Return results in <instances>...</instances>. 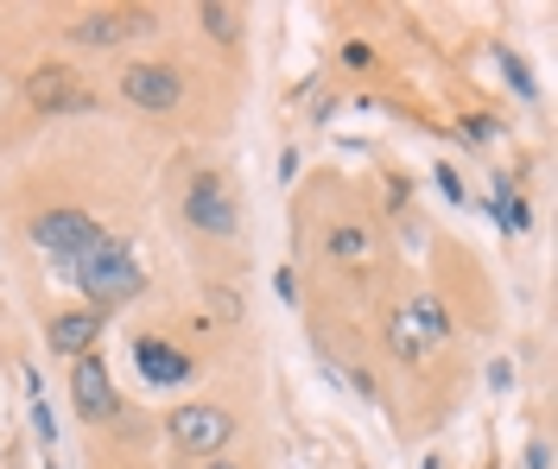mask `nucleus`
<instances>
[{
  "mask_svg": "<svg viewBox=\"0 0 558 469\" xmlns=\"http://www.w3.org/2000/svg\"><path fill=\"white\" fill-rule=\"evenodd\" d=\"M393 356H400V361L418 356V336H413V324H407V318H393Z\"/></svg>",
  "mask_w": 558,
  "mask_h": 469,
  "instance_id": "dca6fc26",
  "label": "nucleus"
},
{
  "mask_svg": "<svg viewBox=\"0 0 558 469\" xmlns=\"http://www.w3.org/2000/svg\"><path fill=\"white\" fill-rule=\"evenodd\" d=\"M197 20H204V33L222 38V45H235V38H242V7H229V0H204V7H197Z\"/></svg>",
  "mask_w": 558,
  "mask_h": 469,
  "instance_id": "f8f14e48",
  "label": "nucleus"
},
{
  "mask_svg": "<svg viewBox=\"0 0 558 469\" xmlns=\"http://www.w3.org/2000/svg\"><path fill=\"white\" fill-rule=\"evenodd\" d=\"M330 254H337V260H362V254H368V229L337 222V229H330Z\"/></svg>",
  "mask_w": 558,
  "mask_h": 469,
  "instance_id": "4468645a",
  "label": "nucleus"
},
{
  "mask_svg": "<svg viewBox=\"0 0 558 469\" xmlns=\"http://www.w3.org/2000/svg\"><path fill=\"white\" fill-rule=\"evenodd\" d=\"M70 399H76V419H83V425H108V419L121 412L114 374H108V361L96 356V349L76 356V368H70Z\"/></svg>",
  "mask_w": 558,
  "mask_h": 469,
  "instance_id": "39448f33",
  "label": "nucleus"
},
{
  "mask_svg": "<svg viewBox=\"0 0 558 469\" xmlns=\"http://www.w3.org/2000/svg\"><path fill=\"white\" fill-rule=\"evenodd\" d=\"M407 324H413L418 349H425V343H445V336H451V318H445V305H438L432 292H418V298H413V311H407Z\"/></svg>",
  "mask_w": 558,
  "mask_h": 469,
  "instance_id": "9b49d317",
  "label": "nucleus"
},
{
  "mask_svg": "<svg viewBox=\"0 0 558 469\" xmlns=\"http://www.w3.org/2000/svg\"><path fill=\"white\" fill-rule=\"evenodd\" d=\"M495 222H501L508 235H521L526 222H533V217H526V203L514 197V184H508V178H495Z\"/></svg>",
  "mask_w": 558,
  "mask_h": 469,
  "instance_id": "ddd939ff",
  "label": "nucleus"
},
{
  "mask_svg": "<svg viewBox=\"0 0 558 469\" xmlns=\"http://www.w3.org/2000/svg\"><path fill=\"white\" fill-rule=\"evenodd\" d=\"M134 33H153V13H83L76 26H70V45H121V38H134Z\"/></svg>",
  "mask_w": 558,
  "mask_h": 469,
  "instance_id": "9d476101",
  "label": "nucleus"
},
{
  "mask_svg": "<svg viewBox=\"0 0 558 469\" xmlns=\"http://www.w3.org/2000/svg\"><path fill=\"white\" fill-rule=\"evenodd\" d=\"M463 134L483 146V140H495V121H488V114H470V121H463Z\"/></svg>",
  "mask_w": 558,
  "mask_h": 469,
  "instance_id": "412c9836",
  "label": "nucleus"
},
{
  "mask_svg": "<svg viewBox=\"0 0 558 469\" xmlns=\"http://www.w3.org/2000/svg\"><path fill=\"white\" fill-rule=\"evenodd\" d=\"M26 102H33L38 114H89L96 109V96L76 83L70 64H38V71L26 76Z\"/></svg>",
  "mask_w": 558,
  "mask_h": 469,
  "instance_id": "423d86ee",
  "label": "nucleus"
},
{
  "mask_svg": "<svg viewBox=\"0 0 558 469\" xmlns=\"http://www.w3.org/2000/svg\"><path fill=\"white\" fill-rule=\"evenodd\" d=\"M526 469H553V451H546V444H533V451H526Z\"/></svg>",
  "mask_w": 558,
  "mask_h": 469,
  "instance_id": "5701e85b",
  "label": "nucleus"
},
{
  "mask_svg": "<svg viewBox=\"0 0 558 469\" xmlns=\"http://www.w3.org/2000/svg\"><path fill=\"white\" fill-rule=\"evenodd\" d=\"M274 286H279V298H286V305H299V280H292V267H279Z\"/></svg>",
  "mask_w": 558,
  "mask_h": 469,
  "instance_id": "4be33fe9",
  "label": "nucleus"
},
{
  "mask_svg": "<svg viewBox=\"0 0 558 469\" xmlns=\"http://www.w3.org/2000/svg\"><path fill=\"white\" fill-rule=\"evenodd\" d=\"M209 311H216L222 324H235V318H242V298H235L229 286H209Z\"/></svg>",
  "mask_w": 558,
  "mask_h": 469,
  "instance_id": "2eb2a0df",
  "label": "nucleus"
},
{
  "mask_svg": "<svg viewBox=\"0 0 558 469\" xmlns=\"http://www.w3.org/2000/svg\"><path fill=\"white\" fill-rule=\"evenodd\" d=\"M102 330H108V318L102 311H89V305H83V311H58V318L45 324V349L76 361V356H89V349L102 343Z\"/></svg>",
  "mask_w": 558,
  "mask_h": 469,
  "instance_id": "6e6552de",
  "label": "nucleus"
},
{
  "mask_svg": "<svg viewBox=\"0 0 558 469\" xmlns=\"http://www.w3.org/2000/svg\"><path fill=\"white\" fill-rule=\"evenodd\" d=\"M184 222H191V229H204V235H235V229H242V210H235V190H229V178L197 172V178H191V190H184Z\"/></svg>",
  "mask_w": 558,
  "mask_h": 469,
  "instance_id": "20e7f679",
  "label": "nucleus"
},
{
  "mask_svg": "<svg viewBox=\"0 0 558 469\" xmlns=\"http://www.w3.org/2000/svg\"><path fill=\"white\" fill-rule=\"evenodd\" d=\"M134 361H140V374H146V387H153V394H159V387H184V381H191V356H184V349H172V343H159V336H140Z\"/></svg>",
  "mask_w": 558,
  "mask_h": 469,
  "instance_id": "1a4fd4ad",
  "label": "nucleus"
},
{
  "mask_svg": "<svg viewBox=\"0 0 558 469\" xmlns=\"http://www.w3.org/2000/svg\"><path fill=\"white\" fill-rule=\"evenodd\" d=\"M33 432L45 437V444L58 437V419H51V406H45V399H33Z\"/></svg>",
  "mask_w": 558,
  "mask_h": 469,
  "instance_id": "f3484780",
  "label": "nucleus"
},
{
  "mask_svg": "<svg viewBox=\"0 0 558 469\" xmlns=\"http://www.w3.org/2000/svg\"><path fill=\"white\" fill-rule=\"evenodd\" d=\"M121 96L146 114H166V109H178V96H184V76H178L172 64H128V71H121Z\"/></svg>",
  "mask_w": 558,
  "mask_h": 469,
  "instance_id": "0eeeda50",
  "label": "nucleus"
},
{
  "mask_svg": "<svg viewBox=\"0 0 558 469\" xmlns=\"http://www.w3.org/2000/svg\"><path fill=\"white\" fill-rule=\"evenodd\" d=\"M26 235H33L38 254H51V260H83V254L102 242V222L89 217V210H38L33 222H26Z\"/></svg>",
  "mask_w": 558,
  "mask_h": 469,
  "instance_id": "f03ea898",
  "label": "nucleus"
},
{
  "mask_svg": "<svg viewBox=\"0 0 558 469\" xmlns=\"http://www.w3.org/2000/svg\"><path fill=\"white\" fill-rule=\"evenodd\" d=\"M343 64H349V71H368V64H375V51H368L362 38H349V45H343Z\"/></svg>",
  "mask_w": 558,
  "mask_h": 469,
  "instance_id": "a211bd4d",
  "label": "nucleus"
},
{
  "mask_svg": "<svg viewBox=\"0 0 558 469\" xmlns=\"http://www.w3.org/2000/svg\"><path fill=\"white\" fill-rule=\"evenodd\" d=\"M166 432L184 457H204L216 464V451L235 437V419L222 412V406H209V399H191V406H172V419H166Z\"/></svg>",
  "mask_w": 558,
  "mask_h": 469,
  "instance_id": "7ed1b4c3",
  "label": "nucleus"
},
{
  "mask_svg": "<svg viewBox=\"0 0 558 469\" xmlns=\"http://www.w3.org/2000/svg\"><path fill=\"white\" fill-rule=\"evenodd\" d=\"M204 469H235V464H204Z\"/></svg>",
  "mask_w": 558,
  "mask_h": 469,
  "instance_id": "b1692460",
  "label": "nucleus"
},
{
  "mask_svg": "<svg viewBox=\"0 0 558 469\" xmlns=\"http://www.w3.org/2000/svg\"><path fill=\"white\" fill-rule=\"evenodd\" d=\"M70 286L89 298V311H102V318H108L114 305H128V298H140V292H146V273L134 267L128 242L102 235V242L83 254V260H70Z\"/></svg>",
  "mask_w": 558,
  "mask_h": 469,
  "instance_id": "f257e3e1",
  "label": "nucleus"
},
{
  "mask_svg": "<svg viewBox=\"0 0 558 469\" xmlns=\"http://www.w3.org/2000/svg\"><path fill=\"white\" fill-rule=\"evenodd\" d=\"M432 178H438V190H445V197H451V203H463V178H457L451 165H438V172H432Z\"/></svg>",
  "mask_w": 558,
  "mask_h": 469,
  "instance_id": "aec40b11",
  "label": "nucleus"
},
{
  "mask_svg": "<svg viewBox=\"0 0 558 469\" xmlns=\"http://www.w3.org/2000/svg\"><path fill=\"white\" fill-rule=\"evenodd\" d=\"M501 71H508V83H514L521 96H533V76H526V64H521V58H501Z\"/></svg>",
  "mask_w": 558,
  "mask_h": 469,
  "instance_id": "6ab92c4d",
  "label": "nucleus"
}]
</instances>
